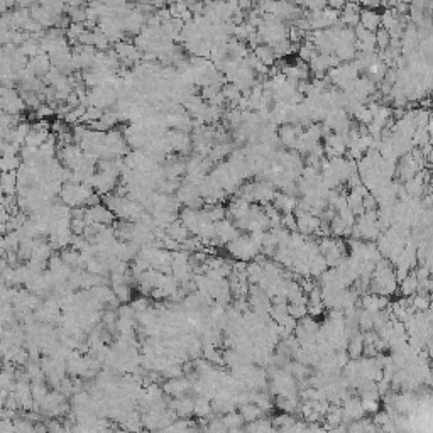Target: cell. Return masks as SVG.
<instances>
[{
    "label": "cell",
    "instance_id": "31",
    "mask_svg": "<svg viewBox=\"0 0 433 433\" xmlns=\"http://www.w3.org/2000/svg\"><path fill=\"white\" fill-rule=\"evenodd\" d=\"M283 227L288 229L290 232L298 230V220L293 213H283Z\"/></svg>",
    "mask_w": 433,
    "mask_h": 433
},
{
    "label": "cell",
    "instance_id": "38",
    "mask_svg": "<svg viewBox=\"0 0 433 433\" xmlns=\"http://www.w3.org/2000/svg\"><path fill=\"white\" fill-rule=\"evenodd\" d=\"M328 7L335 9V11H342L343 6H345V0H327Z\"/></svg>",
    "mask_w": 433,
    "mask_h": 433
},
{
    "label": "cell",
    "instance_id": "32",
    "mask_svg": "<svg viewBox=\"0 0 433 433\" xmlns=\"http://www.w3.org/2000/svg\"><path fill=\"white\" fill-rule=\"evenodd\" d=\"M86 225H88V223H86L85 218H71V230H73V234L83 235V232H85Z\"/></svg>",
    "mask_w": 433,
    "mask_h": 433
},
{
    "label": "cell",
    "instance_id": "24",
    "mask_svg": "<svg viewBox=\"0 0 433 433\" xmlns=\"http://www.w3.org/2000/svg\"><path fill=\"white\" fill-rule=\"evenodd\" d=\"M85 31H86L85 22H71V24L66 27V37L71 41V43H78Z\"/></svg>",
    "mask_w": 433,
    "mask_h": 433
},
{
    "label": "cell",
    "instance_id": "36",
    "mask_svg": "<svg viewBox=\"0 0 433 433\" xmlns=\"http://www.w3.org/2000/svg\"><path fill=\"white\" fill-rule=\"evenodd\" d=\"M149 296L154 298V300L159 301V300H164V298H167V293L164 291V288H161V286H159V288H152V290H151V295H149Z\"/></svg>",
    "mask_w": 433,
    "mask_h": 433
},
{
    "label": "cell",
    "instance_id": "12",
    "mask_svg": "<svg viewBox=\"0 0 433 433\" xmlns=\"http://www.w3.org/2000/svg\"><path fill=\"white\" fill-rule=\"evenodd\" d=\"M166 232H167V235L173 237L175 240H178L180 244H181V242H185L190 235H192V232L188 230V227H186L185 223L180 220V218L171 223V225L166 229Z\"/></svg>",
    "mask_w": 433,
    "mask_h": 433
},
{
    "label": "cell",
    "instance_id": "29",
    "mask_svg": "<svg viewBox=\"0 0 433 433\" xmlns=\"http://www.w3.org/2000/svg\"><path fill=\"white\" fill-rule=\"evenodd\" d=\"M288 313H290L293 318L301 320L308 315V305H300V303H290L288 305Z\"/></svg>",
    "mask_w": 433,
    "mask_h": 433
},
{
    "label": "cell",
    "instance_id": "2",
    "mask_svg": "<svg viewBox=\"0 0 433 433\" xmlns=\"http://www.w3.org/2000/svg\"><path fill=\"white\" fill-rule=\"evenodd\" d=\"M86 223H104V225H112L115 222V213L110 210L107 205H95V207H88L86 215H85Z\"/></svg>",
    "mask_w": 433,
    "mask_h": 433
},
{
    "label": "cell",
    "instance_id": "6",
    "mask_svg": "<svg viewBox=\"0 0 433 433\" xmlns=\"http://www.w3.org/2000/svg\"><path fill=\"white\" fill-rule=\"evenodd\" d=\"M31 17L34 19V21L39 22V24L43 26L44 29H46V27H48V29L54 27L56 22H58L59 19H61V17H59V19L54 17L53 14H51L46 7L41 6V4H34V6L31 7Z\"/></svg>",
    "mask_w": 433,
    "mask_h": 433
},
{
    "label": "cell",
    "instance_id": "10",
    "mask_svg": "<svg viewBox=\"0 0 433 433\" xmlns=\"http://www.w3.org/2000/svg\"><path fill=\"white\" fill-rule=\"evenodd\" d=\"M274 207L278 208L281 213H293L296 210L298 207V200L295 197H290V195L286 193H276V197H274Z\"/></svg>",
    "mask_w": 433,
    "mask_h": 433
},
{
    "label": "cell",
    "instance_id": "33",
    "mask_svg": "<svg viewBox=\"0 0 433 433\" xmlns=\"http://www.w3.org/2000/svg\"><path fill=\"white\" fill-rule=\"evenodd\" d=\"M328 7V2L327 0H308L306 2L305 9H308L310 12H315V11H322V9Z\"/></svg>",
    "mask_w": 433,
    "mask_h": 433
},
{
    "label": "cell",
    "instance_id": "21",
    "mask_svg": "<svg viewBox=\"0 0 433 433\" xmlns=\"http://www.w3.org/2000/svg\"><path fill=\"white\" fill-rule=\"evenodd\" d=\"M264 278V268H263V264H259V263H250V264H247V279H249V283L250 285H259L261 283V279Z\"/></svg>",
    "mask_w": 433,
    "mask_h": 433
},
{
    "label": "cell",
    "instance_id": "34",
    "mask_svg": "<svg viewBox=\"0 0 433 433\" xmlns=\"http://www.w3.org/2000/svg\"><path fill=\"white\" fill-rule=\"evenodd\" d=\"M46 425H48V430L49 431H64L66 430V428H64V425H61V423H59V420H53V418H51V420H46Z\"/></svg>",
    "mask_w": 433,
    "mask_h": 433
},
{
    "label": "cell",
    "instance_id": "27",
    "mask_svg": "<svg viewBox=\"0 0 433 433\" xmlns=\"http://www.w3.org/2000/svg\"><path fill=\"white\" fill-rule=\"evenodd\" d=\"M104 114H105V110L104 109H99V107H86V112H85V115H83V119H81V122H85V124H90V122H93V120H100L102 117H104Z\"/></svg>",
    "mask_w": 433,
    "mask_h": 433
},
{
    "label": "cell",
    "instance_id": "5",
    "mask_svg": "<svg viewBox=\"0 0 433 433\" xmlns=\"http://www.w3.org/2000/svg\"><path fill=\"white\" fill-rule=\"evenodd\" d=\"M361 11L359 2H345L340 11V22L345 27H357L361 24Z\"/></svg>",
    "mask_w": 433,
    "mask_h": 433
},
{
    "label": "cell",
    "instance_id": "16",
    "mask_svg": "<svg viewBox=\"0 0 433 433\" xmlns=\"http://www.w3.org/2000/svg\"><path fill=\"white\" fill-rule=\"evenodd\" d=\"M213 413L212 401L205 396H198L195 399V416L197 418H207Z\"/></svg>",
    "mask_w": 433,
    "mask_h": 433
},
{
    "label": "cell",
    "instance_id": "14",
    "mask_svg": "<svg viewBox=\"0 0 433 433\" xmlns=\"http://www.w3.org/2000/svg\"><path fill=\"white\" fill-rule=\"evenodd\" d=\"M59 254H61L63 261L68 264L69 268H73V269L83 268V264H81V252H80V250H76V249H73L71 245H69V247H64Z\"/></svg>",
    "mask_w": 433,
    "mask_h": 433
},
{
    "label": "cell",
    "instance_id": "1",
    "mask_svg": "<svg viewBox=\"0 0 433 433\" xmlns=\"http://www.w3.org/2000/svg\"><path fill=\"white\" fill-rule=\"evenodd\" d=\"M162 389L167 396L173 398H183L188 396L190 389H193V383L190 381V378H185V376H180V378H173L167 379L164 384H162Z\"/></svg>",
    "mask_w": 433,
    "mask_h": 433
},
{
    "label": "cell",
    "instance_id": "22",
    "mask_svg": "<svg viewBox=\"0 0 433 433\" xmlns=\"http://www.w3.org/2000/svg\"><path fill=\"white\" fill-rule=\"evenodd\" d=\"M418 291V278L416 274H408L401 281V293L403 296H413Z\"/></svg>",
    "mask_w": 433,
    "mask_h": 433
},
{
    "label": "cell",
    "instance_id": "40",
    "mask_svg": "<svg viewBox=\"0 0 433 433\" xmlns=\"http://www.w3.org/2000/svg\"><path fill=\"white\" fill-rule=\"evenodd\" d=\"M88 2H90V0H88Z\"/></svg>",
    "mask_w": 433,
    "mask_h": 433
},
{
    "label": "cell",
    "instance_id": "11",
    "mask_svg": "<svg viewBox=\"0 0 433 433\" xmlns=\"http://www.w3.org/2000/svg\"><path fill=\"white\" fill-rule=\"evenodd\" d=\"M19 176L17 171H4L2 173V193L4 195H17Z\"/></svg>",
    "mask_w": 433,
    "mask_h": 433
},
{
    "label": "cell",
    "instance_id": "23",
    "mask_svg": "<svg viewBox=\"0 0 433 433\" xmlns=\"http://www.w3.org/2000/svg\"><path fill=\"white\" fill-rule=\"evenodd\" d=\"M24 159L19 156H2V161H0V167H2V173L4 171H17L19 167L22 166Z\"/></svg>",
    "mask_w": 433,
    "mask_h": 433
},
{
    "label": "cell",
    "instance_id": "3",
    "mask_svg": "<svg viewBox=\"0 0 433 433\" xmlns=\"http://www.w3.org/2000/svg\"><path fill=\"white\" fill-rule=\"evenodd\" d=\"M167 141L171 142V146H173V151H176L178 154L185 156L190 152V149H192L193 146V139L188 136V132H183V130H167L166 134Z\"/></svg>",
    "mask_w": 433,
    "mask_h": 433
},
{
    "label": "cell",
    "instance_id": "30",
    "mask_svg": "<svg viewBox=\"0 0 433 433\" xmlns=\"http://www.w3.org/2000/svg\"><path fill=\"white\" fill-rule=\"evenodd\" d=\"M130 305H132V308L136 310V313H142V311H146L151 308V301L147 300V298H136L134 301H130Z\"/></svg>",
    "mask_w": 433,
    "mask_h": 433
},
{
    "label": "cell",
    "instance_id": "25",
    "mask_svg": "<svg viewBox=\"0 0 433 433\" xmlns=\"http://www.w3.org/2000/svg\"><path fill=\"white\" fill-rule=\"evenodd\" d=\"M66 14H68V19L71 22H86V7H66Z\"/></svg>",
    "mask_w": 433,
    "mask_h": 433
},
{
    "label": "cell",
    "instance_id": "13",
    "mask_svg": "<svg viewBox=\"0 0 433 433\" xmlns=\"http://www.w3.org/2000/svg\"><path fill=\"white\" fill-rule=\"evenodd\" d=\"M254 54L257 56V59L261 63H264L266 64V66H269L271 68L273 64H276V53H274V49H273V46H269V44H261V46H257V48L254 49Z\"/></svg>",
    "mask_w": 433,
    "mask_h": 433
},
{
    "label": "cell",
    "instance_id": "35",
    "mask_svg": "<svg viewBox=\"0 0 433 433\" xmlns=\"http://www.w3.org/2000/svg\"><path fill=\"white\" fill-rule=\"evenodd\" d=\"M359 4L364 9H372V11L383 7V0H359Z\"/></svg>",
    "mask_w": 433,
    "mask_h": 433
},
{
    "label": "cell",
    "instance_id": "26",
    "mask_svg": "<svg viewBox=\"0 0 433 433\" xmlns=\"http://www.w3.org/2000/svg\"><path fill=\"white\" fill-rule=\"evenodd\" d=\"M31 391H32V396H34V399H36V406L41 401H43V399L48 396V393H49L48 386H46L44 383H31ZM34 411H36V409H34Z\"/></svg>",
    "mask_w": 433,
    "mask_h": 433
},
{
    "label": "cell",
    "instance_id": "20",
    "mask_svg": "<svg viewBox=\"0 0 433 433\" xmlns=\"http://www.w3.org/2000/svg\"><path fill=\"white\" fill-rule=\"evenodd\" d=\"M223 97H225V100L229 102V104H237L240 99H242V90L237 85H234V83H225V85L222 86Z\"/></svg>",
    "mask_w": 433,
    "mask_h": 433
},
{
    "label": "cell",
    "instance_id": "9",
    "mask_svg": "<svg viewBox=\"0 0 433 433\" xmlns=\"http://www.w3.org/2000/svg\"><path fill=\"white\" fill-rule=\"evenodd\" d=\"M361 26L366 27L367 31L376 32L381 27V14L372 11V9H362L361 11Z\"/></svg>",
    "mask_w": 433,
    "mask_h": 433
},
{
    "label": "cell",
    "instance_id": "28",
    "mask_svg": "<svg viewBox=\"0 0 433 433\" xmlns=\"http://www.w3.org/2000/svg\"><path fill=\"white\" fill-rule=\"evenodd\" d=\"M391 39H393V37H391V34L384 29V27H379V29L376 31V44H378L379 51L388 48V46L391 44Z\"/></svg>",
    "mask_w": 433,
    "mask_h": 433
},
{
    "label": "cell",
    "instance_id": "15",
    "mask_svg": "<svg viewBox=\"0 0 433 433\" xmlns=\"http://www.w3.org/2000/svg\"><path fill=\"white\" fill-rule=\"evenodd\" d=\"M49 136H51L49 130H39V129L31 127V132L26 139V144L32 147H41L49 139Z\"/></svg>",
    "mask_w": 433,
    "mask_h": 433
},
{
    "label": "cell",
    "instance_id": "18",
    "mask_svg": "<svg viewBox=\"0 0 433 433\" xmlns=\"http://www.w3.org/2000/svg\"><path fill=\"white\" fill-rule=\"evenodd\" d=\"M223 423L227 425V428L229 430H240V428H244V416L240 415V411H230L227 413V415H223Z\"/></svg>",
    "mask_w": 433,
    "mask_h": 433
},
{
    "label": "cell",
    "instance_id": "39",
    "mask_svg": "<svg viewBox=\"0 0 433 433\" xmlns=\"http://www.w3.org/2000/svg\"><path fill=\"white\" fill-rule=\"evenodd\" d=\"M63 2L66 7H80V6H83V2H86V0H63Z\"/></svg>",
    "mask_w": 433,
    "mask_h": 433
},
{
    "label": "cell",
    "instance_id": "17",
    "mask_svg": "<svg viewBox=\"0 0 433 433\" xmlns=\"http://www.w3.org/2000/svg\"><path fill=\"white\" fill-rule=\"evenodd\" d=\"M239 411H240V415L244 416L245 421H254V420H257V418H261L264 415V411L255 403L242 404V406H239Z\"/></svg>",
    "mask_w": 433,
    "mask_h": 433
},
{
    "label": "cell",
    "instance_id": "8",
    "mask_svg": "<svg viewBox=\"0 0 433 433\" xmlns=\"http://www.w3.org/2000/svg\"><path fill=\"white\" fill-rule=\"evenodd\" d=\"M27 66H29L32 71L36 73V76L43 78L44 74L48 73L51 68H53V61H51V58H49L48 53H41V54L34 56V58H31Z\"/></svg>",
    "mask_w": 433,
    "mask_h": 433
},
{
    "label": "cell",
    "instance_id": "7",
    "mask_svg": "<svg viewBox=\"0 0 433 433\" xmlns=\"http://www.w3.org/2000/svg\"><path fill=\"white\" fill-rule=\"evenodd\" d=\"M169 408L175 409L178 418H190L195 415V399H192L190 396L171 399Z\"/></svg>",
    "mask_w": 433,
    "mask_h": 433
},
{
    "label": "cell",
    "instance_id": "19",
    "mask_svg": "<svg viewBox=\"0 0 433 433\" xmlns=\"http://www.w3.org/2000/svg\"><path fill=\"white\" fill-rule=\"evenodd\" d=\"M316 54H318V49H316V46L308 39H306L305 44H301L300 48H298V58L305 63H310Z\"/></svg>",
    "mask_w": 433,
    "mask_h": 433
},
{
    "label": "cell",
    "instance_id": "37",
    "mask_svg": "<svg viewBox=\"0 0 433 433\" xmlns=\"http://www.w3.org/2000/svg\"><path fill=\"white\" fill-rule=\"evenodd\" d=\"M239 7L242 9V11L249 12L254 9V0H239Z\"/></svg>",
    "mask_w": 433,
    "mask_h": 433
},
{
    "label": "cell",
    "instance_id": "4",
    "mask_svg": "<svg viewBox=\"0 0 433 433\" xmlns=\"http://www.w3.org/2000/svg\"><path fill=\"white\" fill-rule=\"evenodd\" d=\"M239 234V229H237L235 223H232L230 220H218L215 222V239L218 244H229L230 240L237 239Z\"/></svg>",
    "mask_w": 433,
    "mask_h": 433
}]
</instances>
